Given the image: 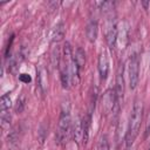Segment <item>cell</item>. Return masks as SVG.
I'll return each mask as SVG.
<instances>
[{
	"mask_svg": "<svg viewBox=\"0 0 150 150\" xmlns=\"http://www.w3.org/2000/svg\"><path fill=\"white\" fill-rule=\"evenodd\" d=\"M117 33H118V27L116 20L114 18H109L105 22V40L111 49L115 48L117 43Z\"/></svg>",
	"mask_w": 150,
	"mask_h": 150,
	"instance_id": "5",
	"label": "cell"
},
{
	"mask_svg": "<svg viewBox=\"0 0 150 150\" xmlns=\"http://www.w3.org/2000/svg\"><path fill=\"white\" fill-rule=\"evenodd\" d=\"M149 132H150V117H149V122H148L146 128H145V136H148Z\"/></svg>",
	"mask_w": 150,
	"mask_h": 150,
	"instance_id": "17",
	"label": "cell"
},
{
	"mask_svg": "<svg viewBox=\"0 0 150 150\" xmlns=\"http://www.w3.org/2000/svg\"><path fill=\"white\" fill-rule=\"evenodd\" d=\"M128 81L130 89H135L139 81V57L137 54H134L129 61L128 68Z\"/></svg>",
	"mask_w": 150,
	"mask_h": 150,
	"instance_id": "3",
	"label": "cell"
},
{
	"mask_svg": "<svg viewBox=\"0 0 150 150\" xmlns=\"http://www.w3.org/2000/svg\"><path fill=\"white\" fill-rule=\"evenodd\" d=\"M64 34H66L64 23H63V22L56 23V26L53 28L52 34H50V38H52L50 40H52V42H60V41L64 38Z\"/></svg>",
	"mask_w": 150,
	"mask_h": 150,
	"instance_id": "9",
	"label": "cell"
},
{
	"mask_svg": "<svg viewBox=\"0 0 150 150\" xmlns=\"http://www.w3.org/2000/svg\"><path fill=\"white\" fill-rule=\"evenodd\" d=\"M97 68H98V74H100V79L102 81H104L108 77L109 74V59L105 52L101 53L98 56V62H97Z\"/></svg>",
	"mask_w": 150,
	"mask_h": 150,
	"instance_id": "6",
	"label": "cell"
},
{
	"mask_svg": "<svg viewBox=\"0 0 150 150\" xmlns=\"http://www.w3.org/2000/svg\"><path fill=\"white\" fill-rule=\"evenodd\" d=\"M97 30H98V25H97V21L96 20H90L87 25V28H86V35L88 38V40L90 42H94L97 38Z\"/></svg>",
	"mask_w": 150,
	"mask_h": 150,
	"instance_id": "10",
	"label": "cell"
},
{
	"mask_svg": "<svg viewBox=\"0 0 150 150\" xmlns=\"http://www.w3.org/2000/svg\"><path fill=\"white\" fill-rule=\"evenodd\" d=\"M97 150H109V142H108L107 136H102L101 137Z\"/></svg>",
	"mask_w": 150,
	"mask_h": 150,
	"instance_id": "15",
	"label": "cell"
},
{
	"mask_svg": "<svg viewBox=\"0 0 150 150\" xmlns=\"http://www.w3.org/2000/svg\"><path fill=\"white\" fill-rule=\"evenodd\" d=\"M20 81L28 83V82L30 81V76H29V75H27V74H21V75H20Z\"/></svg>",
	"mask_w": 150,
	"mask_h": 150,
	"instance_id": "16",
	"label": "cell"
},
{
	"mask_svg": "<svg viewBox=\"0 0 150 150\" xmlns=\"http://www.w3.org/2000/svg\"><path fill=\"white\" fill-rule=\"evenodd\" d=\"M73 137L74 141L80 145L82 143H84V130H83V118H76L75 124H74V129H73Z\"/></svg>",
	"mask_w": 150,
	"mask_h": 150,
	"instance_id": "8",
	"label": "cell"
},
{
	"mask_svg": "<svg viewBox=\"0 0 150 150\" xmlns=\"http://www.w3.org/2000/svg\"><path fill=\"white\" fill-rule=\"evenodd\" d=\"M74 60L76 62V64L79 66L80 69H83L84 68V64H86V53L82 48H77L75 54H74Z\"/></svg>",
	"mask_w": 150,
	"mask_h": 150,
	"instance_id": "11",
	"label": "cell"
},
{
	"mask_svg": "<svg viewBox=\"0 0 150 150\" xmlns=\"http://www.w3.org/2000/svg\"><path fill=\"white\" fill-rule=\"evenodd\" d=\"M101 108L104 115H109L110 112H112L115 109L118 108L117 105V101H116V93L115 89H108L105 90V93L102 96V101H101Z\"/></svg>",
	"mask_w": 150,
	"mask_h": 150,
	"instance_id": "4",
	"label": "cell"
},
{
	"mask_svg": "<svg viewBox=\"0 0 150 150\" xmlns=\"http://www.w3.org/2000/svg\"><path fill=\"white\" fill-rule=\"evenodd\" d=\"M11 97L8 94H5L1 96L0 100V111H5V110H9L11 108Z\"/></svg>",
	"mask_w": 150,
	"mask_h": 150,
	"instance_id": "12",
	"label": "cell"
},
{
	"mask_svg": "<svg viewBox=\"0 0 150 150\" xmlns=\"http://www.w3.org/2000/svg\"><path fill=\"white\" fill-rule=\"evenodd\" d=\"M115 93H116V101H117V105L120 107L121 100L123 97V93H124V79H123V66L120 67L118 73H117V77H116V88H115Z\"/></svg>",
	"mask_w": 150,
	"mask_h": 150,
	"instance_id": "7",
	"label": "cell"
},
{
	"mask_svg": "<svg viewBox=\"0 0 150 150\" xmlns=\"http://www.w3.org/2000/svg\"><path fill=\"white\" fill-rule=\"evenodd\" d=\"M148 150H150V145H149V148H148Z\"/></svg>",
	"mask_w": 150,
	"mask_h": 150,
	"instance_id": "18",
	"label": "cell"
},
{
	"mask_svg": "<svg viewBox=\"0 0 150 150\" xmlns=\"http://www.w3.org/2000/svg\"><path fill=\"white\" fill-rule=\"evenodd\" d=\"M26 105V96L22 94L19 96L18 101H16V105H15V112H21L25 109Z\"/></svg>",
	"mask_w": 150,
	"mask_h": 150,
	"instance_id": "14",
	"label": "cell"
},
{
	"mask_svg": "<svg viewBox=\"0 0 150 150\" xmlns=\"http://www.w3.org/2000/svg\"><path fill=\"white\" fill-rule=\"evenodd\" d=\"M9 124H11V115H9V110H5V111H1V127L2 129H7L9 128Z\"/></svg>",
	"mask_w": 150,
	"mask_h": 150,
	"instance_id": "13",
	"label": "cell"
},
{
	"mask_svg": "<svg viewBox=\"0 0 150 150\" xmlns=\"http://www.w3.org/2000/svg\"><path fill=\"white\" fill-rule=\"evenodd\" d=\"M142 117H143V104H142V102L139 100H136L134 105H132V109L130 111L128 129H127V134H125L127 148H130L132 145L134 141L136 139V137H137V135L139 132Z\"/></svg>",
	"mask_w": 150,
	"mask_h": 150,
	"instance_id": "1",
	"label": "cell"
},
{
	"mask_svg": "<svg viewBox=\"0 0 150 150\" xmlns=\"http://www.w3.org/2000/svg\"><path fill=\"white\" fill-rule=\"evenodd\" d=\"M71 134V118L68 107H62L59 123H57V130L55 135V141L59 145H63L67 143L69 136Z\"/></svg>",
	"mask_w": 150,
	"mask_h": 150,
	"instance_id": "2",
	"label": "cell"
}]
</instances>
